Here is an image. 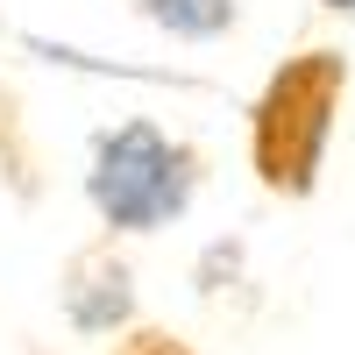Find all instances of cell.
I'll return each mask as SVG.
<instances>
[{
  "label": "cell",
  "mask_w": 355,
  "mask_h": 355,
  "mask_svg": "<svg viewBox=\"0 0 355 355\" xmlns=\"http://www.w3.org/2000/svg\"><path fill=\"white\" fill-rule=\"evenodd\" d=\"M199 185L192 150L171 142L157 121H121L93 142V171H85V199L114 234H150L164 220L185 214V199Z\"/></svg>",
  "instance_id": "7a4b0ae2"
},
{
  "label": "cell",
  "mask_w": 355,
  "mask_h": 355,
  "mask_svg": "<svg viewBox=\"0 0 355 355\" xmlns=\"http://www.w3.org/2000/svg\"><path fill=\"white\" fill-rule=\"evenodd\" d=\"M341 93H348V57L341 50H299L270 71L263 100L249 107V157H256V178L270 192L306 199L320 185Z\"/></svg>",
  "instance_id": "6da1fadb"
},
{
  "label": "cell",
  "mask_w": 355,
  "mask_h": 355,
  "mask_svg": "<svg viewBox=\"0 0 355 355\" xmlns=\"http://www.w3.org/2000/svg\"><path fill=\"white\" fill-rule=\"evenodd\" d=\"M320 8H334V15H355V0H320Z\"/></svg>",
  "instance_id": "5b68a950"
},
{
  "label": "cell",
  "mask_w": 355,
  "mask_h": 355,
  "mask_svg": "<svg viewBox=\"0 0 355 355\" xmlns=\"http://www.w3.org/2000/svg\"><path fill=\"white\" fill-rule=\"evenodd\" d=\"M142 21H157L164 36L178 43H214L234 28V15H242V0H135Z\"/></svg>",
  "instance_id": "3957f363"
},
{
  "label": "cell",
  "mask_w": 355,
  "mask_h": 355,
  "mask_svg": "<svg viewBox=\"0 0 355 355\" xmlns=\"http://www.w3.org/2000/svg\"><path fill=\"white\" fill-rule=\"evenodd\" d=\"M114 355H192L178 334H128V341H114Z\"/></svg>",
  "instance_id": "277c9868"
}]
</instances>
